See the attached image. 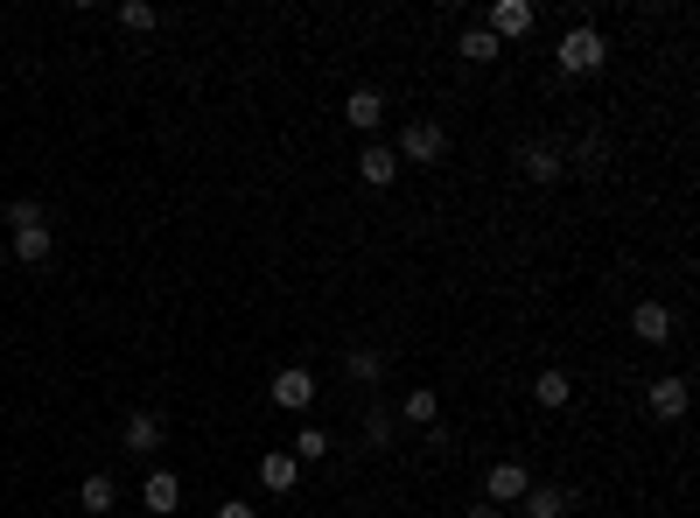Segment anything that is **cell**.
Listing matches in <instances>:
<instances>
[{"label":"cell","instance_id":"obj_25","mask_svg":"<svg viewBox=\"0 0 700 518\" xmlns=\"http://www.w3.org/2000/svg\"><path fill=\"white\" fill-rule=\"evenodd\" d=\"M218 518H259V511L245 505V497H224V505H218Z\"/></svg>","mask_w":700,"mask_h":518},{"label":"cell","instance_id":"obj_22","mask_svg":"<svg viewBox=\"0 0 700 518\" xmlns=\"http://www.w3.org/2000/svg\"><path fill=\"white\" fill-rule=\"evenodd\" d=\"M29 224H49V218H43V203L14 197V203H8V232H29Z\"/></svg>","mask_w":700,"mask_h":518},{"label":"cell","instance_id":"obj_15","mask_svg":"<svg viewBox=\"0 0 700 518\" xmlns=\"http://www.w3.org/2000/svg\"><path fill=\"white\" fill-rule=\"evenodd\" d=\"M533 399H540L546 414H560L567 399H575V378H567V372H540V378H533Z\"/></svg>","mask_w":700,"mask_h":518},{"label":"cell","instance_id":"obj_9","mask_svg":"<svg viewBox=\"0 0 700 518\" xmlns=\"http://www.w3.org/2000/svg\"><path fill=\"white\" fill-rule=\"evenodd\" d=\"M141 505L155 511V518H168V511L182 505V476H176V470H147V484H141Z\"/></svg>","mask_w":700,"mask_h":518},{"label":"cell","instance_id":"obj_11","mask_svg":"<svg viewBox=\"0 0 700 518\" xmlns=\"http://www.w3.org/2000/svg\"><path fill=\"white\" fill-rule=\"evenodd\" d=\"M259 484H267L274 497H288V491L301 484V463H295L288 449H267V455H259Z\"/></svg>","mask_w":700,"mask_h":518},{"label":"cell","instance_id":"obj_7","mask_svg":"<svg viewBox=\"0 0 700 518\" xmlns=\"http://www.w3.org/2000/svg\"><path fill=\"white\" fill-rule=\"evenodd\" d=\"M344 120H351L357 133H365V141H378V126H386V99H378L371 85H357L351 99H344Z\"/></svg>","mask_w":700,"mask_h":518},{"label":"cell","instance_id":"obj_16","mask_svg":"<svg viewBox=\"0 0 700 518\" xmlns=\"http://www.w3.org/2000/svg\"><path fill=\"white\" fill-rule=\"evenodd\" d=\"M49 245H56L49 224H29V232H14V260H22V266H43V260H49Z\"/></svg>","mask_w":700,"mask_h":518},{"label":"cell","instance_id":"obj_20","mask_svg":"<svg viewBox=\"0 0 700 518\" xmlns=\"http://www.w3.org/2000/svg\"><path fill=\"white\" fill-rule=\"evenodd\" d=\"M400 414L413 420V428H434V414H442V407H434V393H427V386H413V393L400 399Z\"/></svg>","mask_w":700,"mask_h":518},{"label":"cell","instance_id":"obj_3","mask_svg":"<svg viewBox=\"0 0 700 518\" xmlns=\"http://www.w3.org/2000/svg\"><path fill=\"white\" fill-rule=\"evenodd\" d=\"M267 399H274L280 414H309V407H315V372H309V364H288V372H274Z\"/></svg>","mask_w":700,"mask_h":518},{"label":"cell","instance_id":"obj_21","mask_svg":"<svg viewBox=\"0 0 700 518\" xmlns=\"http://www.w3.org/2000/svg\"><path fill=\"white\" fill-rule=\"evenodd\" d=\"M288 455H295V463H323V455H330V434H323V428H301Z\"/></svg>","mask_w":700,"mask_h":518},{"label":"cell","instance_id":"obj_26","mask_svg":"<svg viewBox=\"0 0 700 518\" xmlns=\"http://www.w3.org/2000/svg\"><path fill=\"white\" fill-rule=\"evenodd\" d=\"M469 518H504V505H469Z\"/></svg>","mask_w":700,"mask_h":518},{"label":"cell","instance_id":"obj_8","mask_svg":"<svg viewBox=\"0 0 700 518\" xmlns=\"http://www.w3.org/2000/svg\"><path fill=\"white\" fill-rule=\"evenodd\" d=\"M687 399H693V386L679 372H666V378H652V393H645V407L658 414V420H679L687 414Z\"/></svg>","mask_w":700,"mask_h":518},{"label":"cell","instance_id":"obj_24","mask_svg":"<svg viewBox=\"0 0 700 518\" xmlns=\"http://www.w3.org/2000/svg\"><path fill=\"white\" fill-rule=\"evenodd\" d=\"M365 441H371V449H386V441H392V414H365Z\"/></svg>","mask_w":700,"mask_h":518},{"label":"cell","instance_id":"obj_2","mask_svg":"<svg viewBox=\"0 0 700 518\" xmlns=\"http://www.w3.org/2000/svg\"><path fill=\"white\" fill-rule=\"evenodd\" d=\"M392 155H400V168H434V162L448 155V126L442 120H407Z\"/></svg>","mask_w":700,"mask_h":518},{"label":"cell","instance_id":"obj_17","mask_svg":"<svg viewBox=\"0 0 700 518\" xmlns=\"http://www.w3.org/2000/svg\"><path fill=\"white\" fill-rule=\"evenodd\" d=\"M456 56H463V64H490V56H504V43H498V35H490V29L477 22V29H463Z\"/></svg>","mask_w":700,"mask_h":518},{"label":"cell","instance_id":"obj_1","mask_svg":"<svg viewBox=\"0 0 700 518\" xmlns=\"http://www.w3.org/2000/svg\"><path fill=\"white\" fill-rule=\"evenodd\" d=\"M560 70H567V78H596V70L602 64H610V35H602L596 22H575V29H567L560 35Z\"/></svg>","mask_w":700,"mask_h":518},{"label":"cell","instance_id":"obj_13","mask_svg":"<svg viewBox=\"0 0 700 518\" xmlns=\"http://www.w3.org/2000/svg\"><path fill=\"white\" fill-rule=\"evenodd\" d=\"M519 511L525 518H567V491L560 484H533V491L519 497Z\"/></svg>","mask_w":700,"mask_h":518},{"label":"cell","instance_id":"obj_12","mask_svg":"<svg viewBox=\"0 0 700 518\" xmlns=\"http://www.w3.org/2000/svg\"><path fill=\"white\" fill-rule=\"evenodd\" d=\"M519 168H525V183H546V189H554V183L567 176L560 147H525V155H519Z\"/></svg>","mask_w":700,"mask_h":518},{"label":"cell","instance_id":"obj_4","mask_svg":"<svg viewBox=\"0 0 700 518\" xmlns=\"http://www.w3.org/2000/svg\"><path fill=\"white\" fill-rule=\"evenodd\" d=\"M357 183L392 189V183H400V155H392L386 141H365V147H357Z\"/></svg>","mask_w":700,"mask_h":518},{"label":"cell","instance_id":"obj_6","mask_svg":"<svg viewBox=\"0 0 700 518\" xmlns=\"http://www.w3.org/2000/svg\"><path fill=\"white\" fill-rule=\"evenodd\" d=\"M498 43H519L525 29H533V0H490V22H484Z\"/></svg>","mask_w":700,"mask_h":518},{"label":"cell","instance_id":"obj_19","mask_svg":"<svg viewBox=\"0 0 700 518\" xmlns=\"http://www.w3.org/2000/svg\"><path fill=\"white\" fill-rule=\"evenodd\" d=\"M344 372L357 378V386H371V378H378V372H386V351H371V343H357V351L344 357Z\"/></svg>","mask_w":700,"mask_h":518},{"label":"cell","instance_id":"obj_18","mask_svg":"<svg viewBox=\"0 0 700 518\" xmlns=\"http://www.w3.org/2000/svg\"><path fill=\"white\" fill-rule=\"evenodd\" d=\"M78 505L105 518L112 505H120V484H112V476H85V484H78Z\"/></svg>","mask_w":700,"mask_h":518},{"label":"cell","instance_id":"obj_10","mask_svg":"<svg viewBox=\"0 0 700 518\" xmlns=\"http://www.w3.org/2000/svg\"><path fill=\"white\" fill-rule=\"evenodd\" d=\"M631 337L637 343H673V309H666V301H637V309H631Z\"/></svg>","mask_w":700,"mask_h":518},{"label":"cell","instance_id":"obj_14","mask_svg":"<svg viewBox=\"0 0 700 518\" xmlns=\"http://www.w3.org/2000/svg\"><path fill=\"white\" fill-rule=\"evenodd\" d=\"M162 434H168V428H162V414H134V420H126V434H120V441H126L134 455H155V449H162Z\"/></svg>","mask_w":700,"mask_h":518},{"label":"cell","instance_id":"obj_5","mask_svg":"<svg viewBox=\"0 0 700 518\" xmlns=\"http://www.w3.org/2000/svg\"><path fill=\"white\" fill-rule=\"evenodd\" d=\"M525 491H533L525 463H490V476H484V505H519Z\"/></svg>","mask_w":700,"mask_h":518},{"label":"cell","instance_id":"obj_23","mask_svg":"<svg viewBox=\"0 0 700 518\" xmlns=\"http://www.w3.org/2000/svg\"><path fill=\"white\" fill-rule=\"evenodd\" d=\"M120 22H126V29H162V14L147 8V0H126V8H120Z\"/></svg>","mask_w":700,"mask_h":518}]
</instances>
